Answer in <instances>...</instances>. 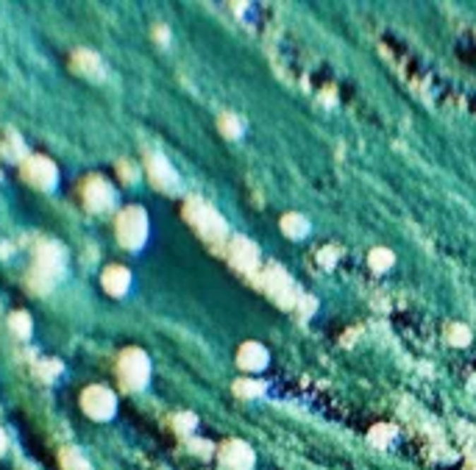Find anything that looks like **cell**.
Segmentation results:
<instances>
[{"mask_svg":"<svg viewBox=\"0 0 476 470\" xmlns=\"http://www.w3.org/2000/svg\"><path fill=\"white\" fill-rule=\"evenodd\" d=\"M117 234L123 239V245L137 248L145 239V215L140 209H126L117 220Z\"/></svg>","mask_w":476,"mask_h":470,"instance_id":"1","label":"cell"},{"mask_svg":"<svg viewBox=\"0 0 476 470\" xmlns=\"http://www.w3.org/2000/svg\"><path fill=\"white\" fill-rule=\"evenodd\" d=\"M84 404V412L95 421H106L112 412H114V395L106 390V387H90L81 398Z\"/></svg>","mask_w":476,"mask_h":470,"instance_id":"2","label":"cell"},{"mask_svg":"<svg viewBox=\"0 0 476 470\" xmlns=\"http://www.w3.org/2000/svg\"><path fill=\"white\" fill-rule=\"evenodd\" d=\"M120 378L126 381V387H143L148 378V362L140 351H129L120 359Z\"/></svg>","mask_w":476,"mask_h":470,"instance_id":"3","label":"cell"},{"mask_svg":"<svg viewBox=\"0 0 476 470\" xmlns=\"http://www.w3.org/2000/svg\"><path fill=\"white\" fill-rule=\"evenodd\" d=\"M25 179L34 184V187H53V181H56V167L50 164L48 159H28L25 162Z\"/></svg>","mask_w":476,"mask_h":470,"instance_id":"4","label":"cell"},{"mask_svg":"<svg viewBox=\"0 0 476 470\" xmlns=\"http://www.w3.org/2000/svg\"><path fill=\"white\" fill-rule=\"evenodd\" d=\"M220 462H223V470H251L254 457H251V451H248L242 442H229V445L223 448Z\"/></svg>","mask_w":476,"mask_h":470,"instance_id":"5","label":"cell"},{"mask_svg":"<svg viewBox=\"0 0 476 470\" xmlns=\"http://www.w3.org/2000/svg\"><path fill=\"white\" fill-rule=\"evenodd\" d=\"M84 198H87V203H90L93 209H106V206L112 203V189H109V184H103V181H90L87 189H84Z\"/></svg>","mask_w":476,"mask_h":470,"instance_id":"6","label":"cell"},{"mask_svg":"<svg viewBox=\"0 0 476 470\" xmlns=\"http://www.w3.org/2000/svg\"><path fill=\"white\" fill-rule=\"evenodd\" d=\"M103 287L112 292V295H123L126 287H129V273L123 267H109L106 276H103Z\"/></svg>","mask_w":476,"mask_h":470,"instance_id":"7","label":"cell"},{"mask_svg":"<svg viewBox=\"0 0 476 470\" xmlns=\"http://www.w3.org/2000/svg\"><path fill=\"white\" fill-rule=\"evenodd\" d=\"M61 465H64V470H90V462H87L76 448H67V451L61 454Z\"/></svg>","mask_w":476,"mask_h":470,"instance_id":"8","label":"cell"},{"mask_svg":"<svg viewBox=\"0 0 476 470\" xmlns=\"http://www.w3.org/2000/svg\"><path fill=\"white\" fill-rule=\"evenodd\" d=\"M3 445H6V442H3V434H0V454H3Z\"/></svg>","mask_w":476,"mask_h":470,"instance_id":"9","label":"cell"},{"mask_svg":"<svg viewBox=\"0 0 476 470\" xmlns=\"http://www.w3.org/2000/svg\"><path fill=\"white\" fill-rule=\"evenodd\" d=\"M471 470H476V462H474V468H471Z\"/></svg>","mask_w":476,"mask_h":470,"instance_id":"10","label":"cell"}]
</instances>
